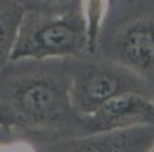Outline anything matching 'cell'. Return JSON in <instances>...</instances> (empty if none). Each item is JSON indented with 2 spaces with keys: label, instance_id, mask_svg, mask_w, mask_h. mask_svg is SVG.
Wrapping results in <instances>:
<instances>
[{
  "label": "cell",
  "instance_id": "1",
  "mask_svg": "<svg viewBox=\"0 0 154 152\" xmlns=\"http://www.w3.org/2000/svg\"><path fill=\"white\" fill-rule=\"evenodd\" d=\"M84 44V23L76 15L35 18L25 12L8 59H41L72 55L79 52Z\"/></svg>",
  "mask_w": 154,
  "mask_h": 152
},
{
  "label": "cell",
  "instance_id": "2",
  "mask_svg": "<svg viewBox=\"0 0 154 152\" xmlns=\"http://www.w3.org/2000/svg\"><path fill=\"white\" fill-rule=\"evenodd\" d=\"M12 108L29 123H51L66 114L70 91L49 78H34L18 84L11 94Z\"/></svg>",
  "mask_w": 154,
  "mask_h": 152
},
{
  "label": "cell",
  "instance_id": "3",
  "mask_svg": "<svg viewBox=\"0 0 154 152\" xmlns=\"http://www.w3.org/2000/svg\"><path fill=\"white\" fill-rule=\"evenodd\" d=\"M101 126L122 128L137 122H154V102L136 91H121L92 114Z\"/></svg>",
  "mask_w": 154,
  "mask_h": 152
},
{
  "label": "cell",
  "instance_id": "4",
  "mask_svg": "<svg viewBox=\"0 0 154 152\" xmlns=\"http://www.w3.org/2000/svg\"><path fill=\"white\" fill-rule=\"evenodd\" d=\"M125 79L115 72H87L76 79L70 91V102L75 103L81 111L93 114L105 100L121 91H125Z\"/></svg>",
  "mask_w": 154,
  "mask_h": 152
},
{
  "label": "cell",
  "instance_id": "5",
  "mask_svg": "<svg viewBox=\"0 0 154 152\" xmlns=\"http://www.w3.org/2000/svg\"><path fill=\"white\" fill-rule=\"evenodd\" d=\"M118 53L130 67L154 70V20L130 26L118 40Z\"/></svg>",
  "mask_w": 154,
  "mask_h": 152
},
{
  "label": "cell",
  "instance_id": "6",
  "mask_svg": "<svg viewBox=\"0 0 154 152\" xmlns=\"http://www.w3.org/2000/svg\"><path fill=\"white\" fill-rule=\"evenodd\" d=\"M25 12L15 0H0V59L8 58Z\"/></svg>",
  "mask_w": 154,
  "mask_h": 152
},
{
  "label": "cell",
  "instance_id": "7",
  "mask_svg": "<svg viewBox=\"0 0 154 152\" xmlns=\"http://www.w3.org/2000/svg\"><path fill=\"white\" fill-rule=\"evenodd\" d=\"M107 0H82V8H84V35H85V46L89 52H95L98 35L101 29V23L105 12Z\"/></svg>",
  "mask_w": 154,
  "mask_h": 152
},
{
  "label": "cell",
  "instance_id": "8",
  "mask_svg": "<svg viewBox=\"0 0 154 152\" xmlns=\"http://www.w3.org/2000/svg\"><path fill=\"white\" fill-rule=\"evenodd\" d=\"M63 152H121L115 142L108 140H81L72 143Z\"/></svg>",
  "mask_w": 154,
  "mask_h": 152
},
{
  "label": "cell",
  "instance_id": "9",
  "mask_svg": "<svg viewBox=\"0 0 154 152\" xmlns=\"http://www.w3.org/2000/svg\"><path fill=\"white\" fill-rule=\"evenodd\" d=\"M0 152H32L31 149H28L25 145H11L8 142L0 143Z\"/></svg>",
  "mask_w": 154,
  "mask_h": 152
},
{
  "label": "cell",
  "instance_id": "10",
  "mask_svg": "<svg viewBox=\"0 0 154 152\" xmlns=\"http://www.w3.org/2000/svg\"><path fill=\"white\" fill-rule=\"evenodd\" d=\"M9 136H11L9 125H3V123H0V143L8 142V140H9Z\"/></svg>",
  "mask_w": 154,
  "mask_h": 152
},
{
  "label": "cell",
  "instance_id": "11",
  "mask_svg": "<svg viewBox=\"0 0 154 152\" xmlns=\"http://www.w3.org/2000/svg\"><path fill=\"white\" fill-rule=\"evenodd\" d=\"M0 123H3V125H9V120H8V117L5 116V113L0 110Z\"/></svg>",
  "mask_w": 154,
  "mask_h": 152
},
{
  "label": "cell",
  "instance_id": "12",
  "mask_svg": "<svg viewBox=\"0 0 154 152\" xmlns=\"http://www.w3.org/2000/svg\"><path fill=\"white\" fill-rule=\"evenodd\" d=\"M45 2H61V0H45Z\"/></svg>",
  "mask_w": 154,
  "mask_h": 152
},
{
  "label": "cell",
  "instance_id": "13",
  "mask_svg": "<svg viewBox=\"0 0 154 152\" xmlns=\"http://www.w3.org/2000/svg\"><path fill=\"white\" fill-rule=\"evenodd\" d=\"M149 152H154V148H152V149H151V151H149Z\"/></svg>",
  "mask_w": 154,
  "mask_h": 152
}]
</instances>
